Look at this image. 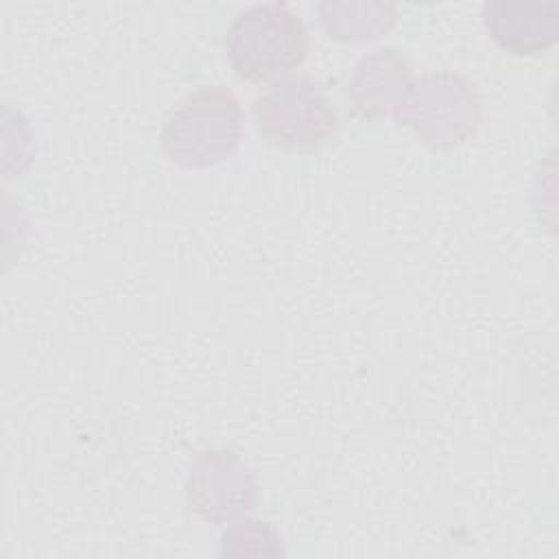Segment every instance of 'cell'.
<instances>
[{
  "mask_svg": "<svg viewBox=\"0 0 559 559\" xmlns=\"http://www.w3.org/2000/svg\"><path fill=\"white\" fill-rule=\"evenodd\" d=\"M221 557H284L282 533L264 520L240 518L227 524L218 546Z\"/></svg>",
  "mask_w": 559,
  "mask_h": 559,
  "instance_id": "9",
  "label": "cell"
},
{
  "mask_svg": "<svg viewBox=\"0 0 559 559\" xmlns=\"http://www.w3.org/2000/svg\"><path fill=\"white\" fill-rule=\"evenodd\" d=\"M245 138L238 96L225 85H201L168 111L159 142L166 157L186 168H207L231 157Z\"/></svg>",
  "mask_w": 559,
  "mask_h": 559,
  "instance_id": "1",
  "label": "cell"
},
{
  "mask_svg": "<svg viewBox=\"0 0 559 559\" xmlns=\"http://www.w3.org/2000/svg\"><path fill=\"white\" fill-rule=\"evenodd\" d=\"M319 24L336 41H367L389 33L397 20V7L382 0H323L314 7Z\"/></svg>",
  "mask_w": 559,
  "mask_h": 559,
  "instance_id": "8",
  "label": "cell"
},
{
  "mask_svg": "<svg viewBox=\"0 0 559 559\" xmlns=\"http://www.w3.org/2000/svg\"><path fill=\"white\" fill-rule=\"evenodd\" d=\"M251 116L266 144L297 153L328 146L341 127L328 87L310 74H286L269 83L255 94Z\"/></svg>",
  "mask_w": 559,
  "mask_h": 559,
  "instance_id": "2",
  "label": "cell"
},
{
  "mask_svg": "<svg viewBox=\"0 0 559 559\" xmlns=\"http://www.w3.org/2000/svg\"><path fill=\"white\" fill-rule=\"evenodd\" d=\"M308 26L288 2H255L240 9L225 33V55L245 81H266L304 63Z\"/></svg>",
  "mask_w": 559,
  "mask_h": 559,
  "instance_id": "3",
  "label": "cell"
},
{
  "mask_svg": "<svg viewBox=\"0 0 559 559\" xmlns=\"http://www.w3.org/2000/svg\"><path fill=\"white\" fill-rule=\"evenodd\" d=\"M415 83L411 59L395 46H378L365 52L347 79L352 109L365 120L393 114Z\"/></svg>",
  "mask_w": 559,
  "mask_h": 559,
  "instance_id": "6",
  "label": "cell"
},
{
  "mask_svg": "<svg viewBox=\"0 0 559 559\" xmlns=\"http://www.w3.org/2000/svg\"><path fill=\"white\" fill-rule=\"evenodd\" d=\"M186 500L201 520L225 526L255 509L258 478L234 450L205 448L190 463Z\"/></svg>",
  "mask_w": 559,
  "mask_h": 559,
  "instance_id": "5",
  "label": "cell"
},
{
  "mask_svg": "<svg viewBox=\"0 0 559 559\" xmlns=\"http://www.w3.org/2000/svg\"><path fill=\"white\" fill-rule=\"evenodd\" d=\"M393 118L426 146L454 148L472 138L480 124L478 90L461 72L432 70L415 79Z\"/></svg>",
  "mask_w": 559,
  "mask_h": 559,
  "instance_id": "4",
  "label": "cell"
},
{
  "mask_svg": "<svg viewBox=\"0 0 559 559\" xmlns=\"http://www.w3.org/2000/svg\"><path fill=\"white\" fill-rule=\"evenodd\" d=\"M483 22L502 50L518 57L539 55L559 39V2L487 0Z\"/></svg>",
  "mask_w": 559,
  "mask_h": 559,
  "instance_id": "7",
  "label": "cell"
}]
</instances>
